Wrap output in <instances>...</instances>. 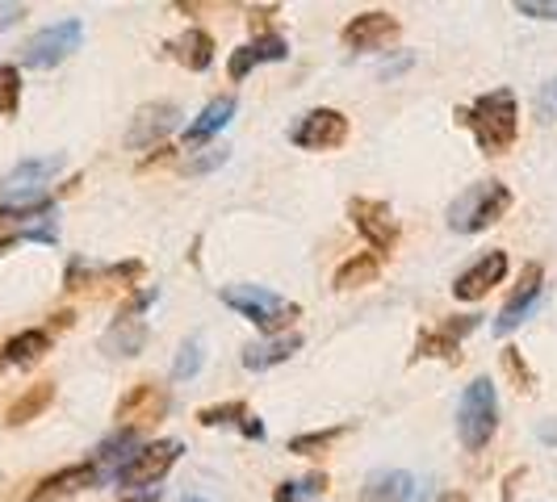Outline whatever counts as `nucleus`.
Returning <instances> with one entry per match:
<instances>
[{"instance_id":"nucleus-1","label":"nucleus","mask_w":557,"mask_h":502,"mask_svg":"<svg viewBox=\"0 0 557 502\" xmlns=\"http://www.w3.org/2000/svg\"><path fill=\"white\" fill-rule=\"evenodd\" d=\"M457 122L474 130L478 147L486 155L507 151L520 135V110H516V92L511 88H491L482 92L470 110H457Z\"/></svg>"},{"instance_id":"nucleus-17","label":"nucleus","mask_w":557,"mask_h":502,"mask_svg":"<svg viewBox=\"0 0 557 502\" xmlns=\"http://www.w3.org/2000/svg\"><path fill=\"white\" fill-rule=\"evenodd\" d=\"M302 348V335L298 331H281V335H269V339H256L244 348V368L248 373H269V368H277L285 364L294 352Z\"/></svg>"},{"instance_id":"nucleus-21","label":"nucleus","mask_w":557,"mask_h":502,"mask_svg":"<svg viewBox=\"0 0 557 502\" xmlns=\"http://www.w3.org/2000/svg\"><path fill=\"white\" fill-rule=\"evenodd\" d=\"M416 477L403 469H373L361 486V502H411Z\"/></svg>"},{"instance_id":"nucleus-9","label":"nucleus","mask_w":557,"mask_h":502,"mask_svg":"<svg viewBox=\"0 0 557 502\" xmlns=\"http://www.w3.org/2000/svg\"><path fill=\"white\" fill-rule=\"evenodd\" d=\"M348 218L364 235V243L373 251H391L398 243V223H394V210L386 201H373V197H352L348 201Z\"/></svg>"},{"instance_id":"nucleus-20","label":"nucleus","mask_w":557,"mask_h":502,"mask_svg":"<svg viewBox=\"0 0 557 502\" xmlns=\"http://www.w3.org/2000/svg\"><path fill=\"white\" fill-rule=\"evenodd\" d=\"M281 59H289V42H285L281 34H260L256 42L239 47V51L231 55V80H244L251 67H260V63H281Z\"/></svg>"},{"instance_id":"nucleus-6","label":"nucleus","mask_w":557,"mask_h":502,"mask_svg":"<svg viewBox=\"0 0 557 502\" xmlns=\"http://www.w3.org/2000/svg\"><path fill=\"white\" fill-rule=\"evenodd\" d=\"M172 411V393L164 386H156V381H135L131 390L117 398V423H122V431H143V427H151V423H160V418Z\"/></svg>"},{"instance_id":"nucleus-10","label":"nucleus","mask_w":557,"mask_h":502,"mask_svg":"<svg viewBox=\"0 0 557 502\" xmlns=\"http://www.w3.org/2000/svg\"><path fill=\"white\" fill-rule=\"evenodd\" d=\"M176 126H181V110H176L172 101H151V105H143V110L135 113V122H131V130H126V147H131V151H147V147L164 142Z\"/></svg>"},{"instance_id":"nucleus-13","label":"nucleus","mask_w":557,"mask_h":502,"mask_svg":"<svg viewBox=\"0 0 557 502\" xmlns=\"http://www.w3.org/2000/svg\"><path fill=\"white\" fill-rule=\"evenodd\" d=\"M92 486H101V474H97L92 461H88V465H67V469H59V474L42 477V481L29 490L26 502H59V499L81 494V490H92Z\"/></svg>"},{"instance_id":"nucleus-34","label":"nucleus","mask_w":557,"mask_h":502,"mask_svg":"<svg viewBox=\"0 0 557 502\" xmlns=\"http://www.w3.org/2000/svg\"><path fill=\"white\" fill-rule=\"evenodd\" d=\"M516 13L536 22H557V0H516Z\"/></svg>"},{"instance_id":"nucleus-2","label":"nucleus","mask_w":557,"mask_h":502,"mask_svg":"<svg viewBox=\"0 0 557 502\" xmlns=\"http://www.w3.org/2000/svg\"><path fill=\"white\" fill-rule=\"evenodd\" d=\"M219 298H223V306H231L239 318H248V323H256L260 331L269 335L289 331V323L302 314L298 302L281 298L273 289H260V285H226Z\"/></svg>"},{"instance_id":"nucleus-16","label":"nucleus","mask_w":557,"mask_h":502,"mask_svg":"<svg viewBox=\"0 0 557 502\" xmlns=\"http://www.w3.org/2000/svg\"><path fill=\"white\" fill-rule=\"evenodd\" d=\"M541 280H545V273H541V264H529L524 268V277H520V289L511 293V302L503 306V314L495 318V331L499 335H511L524 318L532 314V306L541 302Z\"/></svg>"},{"instance_id":"nucleus-33","label":"nucleus","mask_w":557,"mask_h":502,"mask_svg":"<svg viewBox=\"0 0 557 502\" xmlns=\"http://www.w3.org/2000/svg\"><path fill=\"white\" fill-rule=\"evenodd\" d=\"M503 364H507V373L520 381V390L524 393L536 390V377H532V368L524 364V356H520V348H503Z\"/></svg>"},{"instance_id":"nucleus-19","label":"nucleus","mask_w":557,"mask_h":502,"mask_svg":"<svg viewBox=\"0 0 557 502\" xmlns=\"http://www.w3.org/2000/svg\"><path fill=\"white\" fill-rule=\"evenodd\" d=\"M147 323H143L139 314H117L110 323V331L101 335V348H106V356H139L143 348H147Z\"/></svg>"},{"instance_id":"nucleus-32","label":"nucleus","mask_w":557,"mask_h":502,"mask_svg":"<svg viewBox=\"0 0 557 502\" xmlns=\"http://www.w3.org/2000/svg\"><path fill=\"white\" fill-rule=\"evenodd\" d=\"M22 101V72L17 67H0V113L13 117Z\"/></svg>"},{"instance_id":"nucleus-4","label":"nucleus","mask_w":557,"mask_h":502,"mask_svg":"<svg viewBox=\"0 0 557 502\" xmlns=\"http://www.w3.org/2000/svg\"><path fill=\"white\" fill-rule=\"evenodd\" d=\"M507 210H511V189L503 180H478V185H470L466 193L448 205V230L478 235L491 223H499Z\"/></svg>"},{"instance_id":"nucleus-36","label":"nucleus","mask_w":557,"mask_h":502,"mask_svg":"<svg viewBox=\"0 0 557 502\" xmlns=\"http://www.w3.org/2000/svg\"><path fill=\"white\" fill-rule=\"evenodd\" d=\"M536 117L541 122H557V80L541 84V92H536Z\"/></svg>"},{"instance_id":"nucleus-29","label":"nucleus","mask_w":557,"mask_h":502,"mask_svg":"<svg viewBox=\"0 0 557 502\" xmlns=\"http://www.w3.org/2000/svg\"><path fill=\"white\" fill-rule=\"evenodd\" d=\"M323 490H327V474H307V477H298V481L277 486L273 502H307V499H314V494H323Z\"/></svg>"},{"instance_id":"nucleus-23","label":"nucleus","mask_w":557,"mask_h":502,"mask_svg":"<svg viewBox=\"0 0 557 502\" xmlns=\"http://www.w3.org/2000/svg\"><path fill=\"white\" fill-rule=\"evenodd\" d=\"M197 423H201V427H239L248 440H264V423H260V418H251L244 402L201 406V411H197Z\"/></svg>"},{"instance_id":"nucleus-30","label":"nucleus","mask_w":557,"mask_h":502,"mask_svg":"<svg viewBox=\"0 0 557 502\" xmlns=\"http://www.w3.org/2000/svg\"><path fill=\"white\" fill-rule=\"evenodd\" d=\"M206 361V343L201 339H185L181 352H176V364H172V377L185 381V377H197V368Z\"/></svg>"},{"instance_id":"nucleus-14","label":"nucleus","mask_w":557,"mask_h":502,"mask_svg":"<svg viewBox=\"0 0 557 502\" xmlns=\"http://www.w3.org/2000/svg\"><path fill=\"white\" fill-rule=\"evenodd\" d=\"M0 226H22L17 235L29 230H42V226H55V201L47 193L38 197H9L0 205Z\"/></svg>"},{"instance_id":"nucleus-5","label":"nucleus","mask_w":557,"mask_h":502,"mask_svg":"<svg viewBox=\"0 0 557 502\" xmlns=\"http://www.w3.org/2000/svg\"><path fill=\"white\" fill-rule=\"evenodd\" d=\"M84 42V22L81 17H63L55 26L38 29L22 47V67H34V72H47V67H59L63 59H72Z\"/></svg>"},{"instance_id":"nucleus-18","label":"nucleus","mask_w":557,"mask_h":502,"mask_svg":"<svg viewBox=\"0 0 557 502\" xmlns=\"http://www.w3.org/2000/svg\"><path fill=\"white\" fill-rule=\"evenodd\" d=\"M139 431H113L110 440H101L97 444V452H92V465H97V474H101V486L106 481H117V474L131 465V456L139 452Z\"/></svg>"},{"instance_id":"nucleus-37","label":"nucleus","mask_w":557,"mask_h":502,"mask_svg":"<svg viewBox=\"0 0 557 502\" xmlns=\"http://www.w3.org/2000/svg\"><path fill=\"white\" fill-rule=\"evenodd\" d=\"M536 440H541V444H549V448H557V418H545V423L536 427Z\"/></svg>"},{"instance_id":"nucleus-25","label":"nucleus","mask_w":557,"mask_h":502,"mask_svg":"<svg viewBox=\"0 0 557 502\" xmlns=\"http://www.w3.org/2000/svg\"><path fill=\"white\" fill-rule=\"evenodd\" d=\"M51 352V335L47 331H22L13 335L9 343H4V364H17V368H29V364H38L42 356Z\"/></svg>"},{"instance_id":"nucleus-26","label":"nucleus","mask_w":557,"mask_h":502,"mask_svg":"<svg viewBox=\"0 0 557 502\" xmlns=\"http://www.w3.org/2000/svg\"><path fill=\"white\" fill-rule=\"evenodd\" d=\"M51 402H55V381H38V386H29V390L4 411V423H9V427H22V423L42 415Z\"/></svg>"},{"instance_id":"nucleus-3","label":"nucleus","mask_w":557,"mask_h":502,"mask_svg":"<svg viewBox=\"0 0 557 502\" xmlns=\"http://www.w3.org/2000/svg\"><path fill=\"white\" fill-rule=\"evenodd\" d=\"M499 431V393L491 377H474L457 402V436L470 452H482Z\"/></svg>"},{"instance_id":"nucleus-11","label":"nucleus","mask_w":557,"mask_h":502,"mask_svg":"<svg viewBox=\"0 0 557 502\" xmlns=\"http://www.w3.org/2000/svg\"><path fill=\"white\" fill-rule=\"evenodd\" d=\"M503 277H507V251H486L478 264H470L461 277L453 280V298L457 302H482Z\"/></svg>"},{"instance_id":"nucleus-35","label":"nucleus","mask_w":557,"mask_h":502,"mask_svg":"<svg viewBox=\"0 0 557 502\" xmlns=\"http://www.w3.org/2000/svg\"><path fill=\"white\" fill-rule=\"evenodd\" d=\"M226 155H231L226 147H210L206 155H197V160H189V164H185V172H189V176H201V172H214L219 164H226Z\"/></svg>"},{"instance_id":"nucleus-27","label":"nucleus","mask_w":557,"mask_h":502,"mask_svg":"<svg viewBox=\"0 0 557 502\" xmlns=\"http://www.w3.org/2000/svg\"><path fill=\"white\" fill-rule=\"evenodd\" d=\"M377 277H382V255L361 251V255H352V260H344V264H339V273H335V289H339V293H344V289H361V285H373Z\"/></svg>"},{"instance_id":"nucleus-12","label":"nucleus","mask_w":557,"mask_h":502,"mask_svg":"<svg viewBox=\"0 0 557 502\" xmlns=\"http://www.w3.org/2000/svg\"><path fill=\"white\" fill-rule=\"evenodd\" d=\"M398 17L391 13H361V17H352L348 26H344V47L348 51H382V47H391L394 38H398Z\"/></svg>"},{"instance_id":"nucleus-39","label":"nucleus","mask_w":557,"mask_h":502,"mask_svg":"<svg viewBox=\"0 0 557 502\" xmlns=\"http://www.w3.org/2000/svg\"><path fill=\"white\" fill-rule=\"evenodd\" d=\"M126 499H131V502H156V499H160V486H147V490H126Z\"/></svg>"},{"instance_id":"nucleus-40","label":"nucleus","mask_w":557,"mask_h":502,"mask_svg":"<svg viewBox=\"0 0 557 502\" xmlns=\"http://www.w3.org/2000/svg\"><path fill=\"white\" fill-rule=\"evenodd\" d=\"M17 243H22V235H4V239H0V255H4V251H13Z\"/></svg>"},{"instance_id":"nucleus-15","label":"nucleus","mask_w":557,"mask_h":502,"mask_svg":"<svg viewBox=\"0 0 557 502\" xmlns=\"http://www.w3.org/2000/svg\"><path fill=\"white\" fill-rule=\"evenodd\" d=\"M59 167H63V155H38V160H22V164L13 167L4 180H0V189L9 197H38L42 193V185L55 176Z\"/></svg>"},{"instance_id":"nucleus-24","label":"nucleus","mask_w":557,"mask_h":502,"mask_svg":"<svg viewBox=\"0 0 557 502\" xmlns=\"http://www.w3.org/2000/svg\"><path fill=\"white\" fill-rule=\"evenodd\" d=\"M231 117H235V97H214V101H210V105L189 122V130H185V147H201L206 139H214Z\"/></svg>"},{"instance_id":"nucleus-22","label":"nucleus","mask_w":557,"mask_h":502,"mask_svg":"<svg viewBox=\"0 0 557 502\" xmlns=\"http://www.w3.org/2000/svg\"><path fill=\"white\" fill-rule=\"evenodd\" d=\"M168 55L176 59L181 67H189V72H206L214 63V38L206 29H185L181 38L168 42Z\"/></svg>"},{"instance_id":"nucleus-7","label":"nucleus","mask_w":557,"mask_h":502,"mask_svg":"<svg viewBox=\"0 0 557 502\" xmlns=\"http://www.w3.org/2000/svg\"><path fill=\"white\" fill-rule=\"evenodd\" d=\"M176 456H181V440H156V444H143L135 456H131V465L117 474V486L122 490H135V486H160L164 474L176 465Z\"/></svg>"},{"instance_id":"nucleus-31","label":"nucleus","mask_w":557,"mask_h":502,"mask_svg":"<svg viewBox=\"0 0 557 502\" xmlns=\"http://www.w3.org/2000/svg\"><path fill=\"white\" fill-rule=\"evenodd\" d=\"M344 436V427H327V431H310V436H294L289 440V452H298V456H319V452H327Z\"/></svg>"},{"instance_id":"nucleus-28","label":"nucleus","mask_w":557,"mask_h":502,"mask_svg":"<svg viewBox=\"0 0 557 502\" xmlns=\"http://www.w3.org/2000/svg\"><path fill=\"white\" fill-rule=\"evenodd\" d=\"M419 356L457 364V361H461V339H453L448 331H423V335H419V343H416V361H419Z\"/></svg>"},{"instance_id":"nucleus-41","label":"nucleus","mask_w":557,"mask_h":502,"mask_svg":"<svg viewBox=\"0 0 557 502\" xmlns=\"http://www.w3.org/2000/svg\"><path fill=\"white\" fill-rule=\"evenodd\" d=\"M181 502H206V499H197V494H189V499H181Z\"/></svg>"},{"instance_id":"nucleus-8","label":"nucleus","mask_w":557,"mask_h":502,"mask_svg":"<svg viewBox=\"0 0 557 502\" xmlns=\"http://www.w3.org/2000/svg\"><path fill=\"white\" fill-rule=\"evenodd\" d=\"M344 139H348V117L339 110H310L289 130V142L302 151H332Z\"/></svg>"},{"instance_id":"nucleus-38","label":"nucleus","mask_w":557,"mask_h":502,"mask_svg":"<svg viewBox=\"0 0 557 502\" xmlns=\"http://www.w3.org/2000/svg\"><path fill=\"white\" fill-rule=\"evenodd\" d=\"M17 17H26V4H4V9H0V29L13 26Z\"/></svg>"}]
</instances>
